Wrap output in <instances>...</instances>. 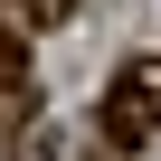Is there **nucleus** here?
Returning <instances> with one entry per match:
<instances>
[{
  "label": "nucleus",
  "mask_w": 161,
  "mask_h": 161,
  "mask_svg": "<svg viewBox=\"0 0 161 161\" xmlns=\"http://www.w3.org/2000/svg\"><path fill=\"white\" fill-rule=\"evenodd\" d=\"M142 133H161V57L123 66V86L104 95V142H114V152H133Z\"/></svg>",
  "instance_id": "f257e3e1"
}]
</instances>
